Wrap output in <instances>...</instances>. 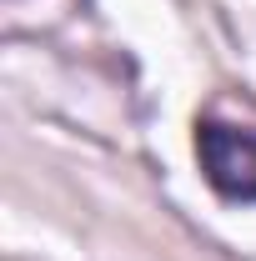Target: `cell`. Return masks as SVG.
Instances as JSON below:
<instances>
[{
    "label": "cell",
    "instance_id": "cell-1",
    "mask_svg": "<svg viewBox=\"0 0 256 261\" xmlns=\"http://www.w3.org/2000/svg\"><path fill=\"white\" fill-rule=\"evenodd\" d=\"M201 161L211 171L216 191L256 201V130H246V126H206L201 130Z\"/></svg>",
    "mask_w": 256,
    "mask_h": 261
}]
</instances>
